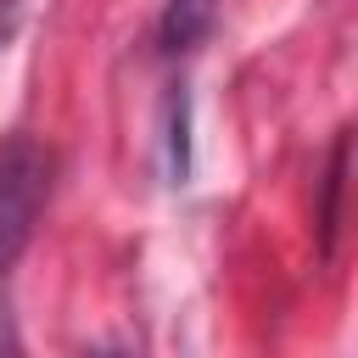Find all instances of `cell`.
<instances>
[{
    "label": "cell",
    "mask_w": 358,
    "mask_h": 358,
    "mask_svg": "<svg viewBox=\"0 0 358 358\" xmlns=\"http://www.w3.org/2000/svg\"><path fill=\"white\" fill-rule=\"evenodd\" d=\"M50 196V157L28 134H0V280L34 241V224Z\"/></svg>",
    "instance_id": "cell-1"
},
{
    "label": "cell",
    "mask_w": 358,
    "mask_h": 358,
    "mask_svg": "<svg viewBox=\"0 0 358 358\" xmlns=\"http://www.w3.org/2000/svg\"><path fill=\"white\" fill-rule=\"evenodd\" d=\"M218 11H224V0H168L162 6V50H196L207 34H213V22H218Z\"/></svg>",
    "instance_id": "cell-2"
},
{
    "label": "cell",
    "mask_w": 358,
    "mask_h": 358,
    "mask_svg": "<svg viewBox=\"0 0 358 358\" xmlns=\"http://www.w3.org/2000/svg\"><path fill=\"white\" fill-rule=\"evenodd\" d=\"M341 185H347V134H336V151H330V173H324V207H319L324 257H330V246H336V224H341Z\"/></svg>",
    "instance_id": "cell-3"
},
{
    "label": "cell",
    "mask_w": 358,
    "mask_h": 358,
    "mask_svg": "<svg viewBox=\"0 0 358 358\" xmlns=\"http://www.w3.org/2000/svg\"><path fill=\"white\" fill-rule=\"evenodd\" d=\"M22 341H17V324H11V308H6V296H0V352H17Z\"/></svg>",
    "instance_id": "cell-4"
}]
</instances>
